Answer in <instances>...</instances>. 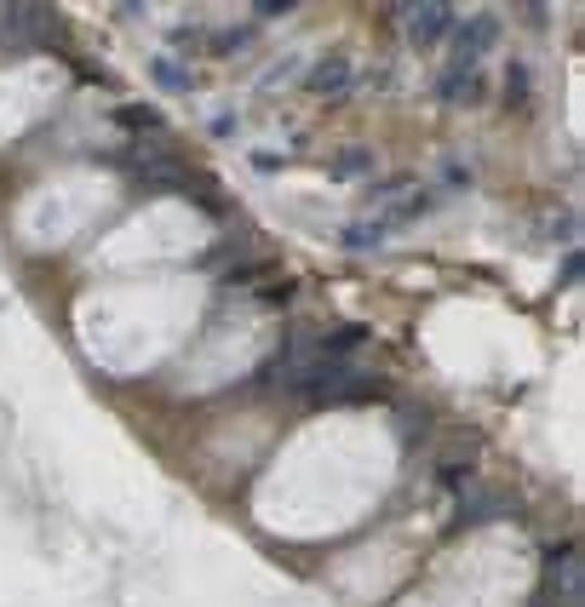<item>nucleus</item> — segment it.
<instances>
[{
  "label": "nucleus",
  "mask_w": 585,
  "mask_h": 607,
  "mask_svg": "<svg viewBox=\"0 0 585 607\" xmlns=\"http://www.w3.org/2000/svg\"><path fill=\"white\" fill-rule=\"evenodd\" d=\"M546 591H562V602L580 607V551H574V544L551 551V561H546Z\"/></svg>",
  "instance_id": "7ed1b4c3"
},
{
  "label": "nucleus",
  "mask_w": 585,
  "mask_h": 607,
  "mask_svg": "<svg viewBox=\"0 0 585 607\" xmlns=\"http://www.w3.org/2000/svg\"><path fill=\"white\" fill-rule=\"evenodd\" d=\"M155 75L167 80V87H190V75H185V69H173V57H161V64H155Z\"/></svg>",
  "instance_id": "1a4fd4ad"
},
{
  "label": "nucleus",
  "mask_w": 585,
  "mask_h": 607,
  "mask_svg": "<svg viewBox=\"0 0 585 607\" xmlns=\"http://www.w3.org/2000/svg\"><path fill=\"white\" fill-rule=\"evenodd\" d=\"M373 172V150H339V160L328 167V178H368Z\"/></svg>",
  "instance_id": "0eeeda50"
},
{
  "label": "nucleus",
  "mask_w": 585,
  "mask_h": 607,
  "mask_svg": "<svg viewBox=\"0 0 585 607\" xmlns=\"http://www.w3.org/2000/svg\"><path fill=\"white\" fill-rule=\"evenodd\" d=\"M442 98H448V104H471V98H476V75H448V80H442Z\"/></svg>",
  "instance_id": "6e6552de"
},
{
  "label": "nucleus",
  "mask_w": 585,
  "mask_h": 607,
  "mask_svg": "<svg viewBox=\"0 0 585 607\" xmlns=\"http://www.w3.org/2000/svg\"><path fill=\"white\" fill-rule=\"evenodd\" d=\"M385 224H373V218H361V224H345V235H339V241H345V247L351 253H373V247H385Z\"/></svg>",
  "instance_id": "39448f33"
},
{
  "label": "nucleus",
  "mask_w": 585,
  "mask_h": 607,
  "mask_svg": "<svg viewBox=\"0 0 585 607\" xmlns=\"http://www.w3.org/2000/svg\"><path fill=\"white\" fill-rule=\"evenodd\" d=\"M40 29H47V12H40V7H12V12H7V35H12V40H29V35H40Z\"/></svg>",
  "instance_id": "423d86ee"
},
{
  "label": "nucleus",
  "mask_w": 585,
  "mask_h": 607,
  "mask_svg": "<svg viewBox=\"0 0 585 607\" xmlns=\"http://www.w3.org/2000/svg\"><path fill=\"white\" fill-rule=\"evenodd\" d=\"M396 17H402V29H408L414 47H436V40L454 35V24H459V12L448 7V0H419V7H396Z\"/></svg>",
  "instance_id": "f03ea898"
},
{
  "label": "nucleus",
  "mask_w": 585,
  "mask_h": 607,
  "mask_svg": "<svg viewBox=\"0 0 585 607\" xmlns=\"http://www.w3.org/2000/svg\"><path fill=\"white\" fill-rule=\"evenodd\" d=\"M494 40H499V12H471L466 24H454V69L476 75V64L494 52Z\"/></svg>",
  "instance_id": "f257e3e1"
},
{
  "label": "nucleus",
  "mask_w": 585,
  "mask_h": 607,
  "mask_svg": "<svg viewBox=\"0 0 585 607\" xmlns=\"http://www.w3.org/2000/svg\"><path fill=\"white\" fill-rule=\"evenodd\" d=\"M305 80H310V92H321V98H339V92H351L356 64H351V57H321V64H316Z\"/></svg>",
  "instance_id": "20e7f679"
}]
</instances>
